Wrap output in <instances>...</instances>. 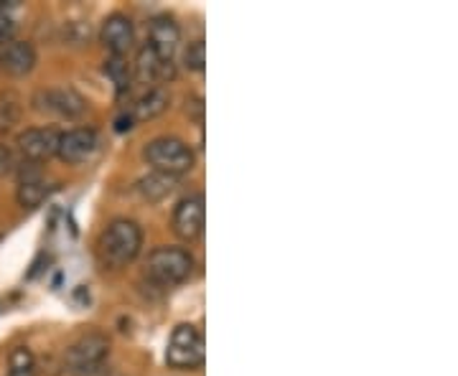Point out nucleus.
Instances as JSON below:
<instances>
[{"instance_id": "20e7f679", "label": "nucleus", "mask_w": 458, "mask_h": 376, "mask_svg": "<svg viewBox=\"0 0 458 376\" xmlns=\"http://www.w3.org/2000/svg\"><path fill=\"white\" fill-rule=\"evenodd\" d=\"M165 361L171 369H181V372H194L204 363V336L199 333L197 326L181 323L174 328L165 348Z\"/></svg>"}, {"instance_id": "6e6552de", "label": "nucleus", "mask_w": 458, "mask_h": 376, "mask_svg": "<svg viewBox=\"0 0 458 376\" xmlns=\"http://www.w3.org/2000/svg\"><path fill=\"white\" fill-rule=\"evenodd\" d=\"M59 135L62 132H56L54 128H31V130L18 135V150L23 153V158L29 163L49 161L51 155H56Z\"/></svg>"}, {"instance_id": "6ab92c4d", "label": "nucleus", "mask_w": 458, "mask_h": 376, "mask_svg": "<svg viewBox=\"0 0 458 376\" xmlns=\"http://www.w3.org/2000/svg\"><path fill=\"white\" fill-rule=\"evenodd\" d=\"M21 122V104L13 97L0 99V132H8Z\"/></svg>"}, {"instance_id": "1a4fd4ad", "label": "nucleus", "mask_w": 458, "mask_h": 376, "mask_svg": "<svg viewBox=\"0 0 458 376\" xmlns=\"http://www.w3.org/2000/svg\"><path fill=\"white\" fill-rule=\"evenodd\" d=\"M181 44L179 23L171 16L153 18L150 29H148V46L156 51L165 62H174V54Z\"/></svg>"}, {"instance_id": "f257e3e1", "label": "nucleus", "mask_w": 458, "mask_h": 376, "mask_svg": "<svg viewBox=\"0 0 458 376\" xmlns=\"http://www.w3.org/2000/svg\"><path fill=\"white\" fill-rule=\"evenodd\" d=\"M99 260L107 267L120 270L128 267L143 246V231L132 219H114L107 230L99 234Z\"/></svg>"}, {"instance_id": "9d476101", "label": "nucleus", "mask_w": 458, "mask_h": 376, "mask_svg": "<svg viewBox=\"0 0 458 376\" xmlns=\"http://www.w3.org/2000/svg\"><path fill=\"white\" fill-rule=\"evenodd\" d=\"M99 38L107 49L113 51V56H125L132 49L135 41V31H132V21L123 13H113L105 18Z\"/></svg>"}, {"instance_id": "f03ea898", "label": "nucleus", "mask_w": 458, "mask_h": 376, "mask_svg": "<svg viewBox=\"0 0 458 376\" xmlns=\"http://www.w3.org/2000/svg\"><path fill=\"white\" fill-rule=\"evenodd\" d=\"M194 255L183 246H158L148 257V278L161 288H174L191 278Z\"/></svg>"}, {"instance_id": "9b49d317", "label": "nucleus", "mask_w": 458, "mask_h": 376, "mask_svg": "<svg viewBox=\"0 0 458 376\" xmlns=\"http://www.w3.org/2000/svg\"><path fill=\"white\" fill-rule=\"evenodd\" d=\"M135 71H138V79L148 84L156 82H165V79H174V62H165L161 59L156 51L150 46H143L138 51V64H135Z\"/></svg>"}, {"instance_id": "423d86ee", "label": "nucleus", "mask_w": 458, "mask_h": 376, "mask_svg": "<svg viewBox=\"0 0 458 376\" xmlns=\"http://www.w3.org/2000/svg\"><path fill=\"white\" fill-rule=\"evenodd\" d=\"M99 147L98 132L89 128H77V130L62 132L59 135V146H56V155L69 165L87 163Z\"/></svg>"}, {"instance_id": "f3484780", "label": "nucleus", "mask_w": 458, "mask_h": 376, "mask_svg": "<svg viewBox=\"0 0 458 376\" xmlns=\"http://www.w3.org/2000/svg\"><path fill=\"white\" fill-rule=\"evenodd\" d=\"M105 74L117 84V89L120 92H125L128 87H131V66L125 62V56H110L107 62H105Z\"/></svg>"}, {"instance_id": "a211bd4d", "label": "nucleus", "mask_w": 458, "mask_h": 376, "mask_svg": "<svg viewBox=\"0 0 458 376\" xmlns=\"http://www.w3.org/2000/svg\"><path fill=\"white\" fill-rule=\"evenodd\" d=\"M8 376H36V361L26 346H18L11 354V372Z\"/></svg>"}, {"instance_id": "f8f14e48", "label": "nucleus", "mask_w": 458, "mask_h": 376, "mask_svg": "<svg viewBox=\"0 0 458 376\" xmlns=\"http://www.w3.org/2000/svg\"><path fill=\"white\" fill-rule=\"evenodd\" d=\"M0 66L13 77H26V74H31L33 66H36V49L29 41H11L3 51Z\"/></svg>"}, {"instance_id": "5701e85b", "label": "nucleus", "mask_w": 458, "mask_h": 376, "mask_svg": "<svg viewBox=\"0 0 458 376\" xmlns=\"http://www.w3.org/2000/svg\"><path fill=\"white\" fill-rule=\"evenodd\" d=\"M8 44H11V38H3V36H0V59H3V51H5Z\"/></svg>"}, {"instance_id": "4468645a", "label": "nucleus", "mask_w": 458, "mask_h": 376, "mask_svg": "<svg viewBox=\"0 0 458 376\" xmlns=\"http://www.w3.org/2000/svg\"><path fill=\"white\" fill-rule=\"evenodd\" d=\"M47 194H49L47 180L33 171V173L21 179V186H18V204H21L23 209H33V206H38V204L47 198Z\"/></svg>"}, {"instance_id": "aec40b11", "label": "nucleus", "mask_w": 458, "mask_h": 376, "mask_svg": "<svg viewBox=\"0 0 458 376\" xmlns=\"http://www.w3.org/2000/svg\"><path fill=\"white\" fill-rule=\"evenodd\" d=\"M183 62H186V69H191V71H204V64H207V46H204L201 38H197L194 44H189V49L183 54Z\"/></svg>"}, {"instance_id": "0eeeda50", "label": "nucleus", "mask_w": 458, "mask_h": 376, "mask_svg": "<svg viewBox=\"0 0 458 376\" xmlns=\"http://www.w3.org/2000/svg\"><path fill=\"white\" fill-rule=\"evenodd\" d=\"M174 231L183 242H197L199 237L204 234V196L201 194L183 198L176 206Z\"/></svg>"}, {"instance_id": "39448f33", "label": "nucleus", "mask_w": 458, "mask_h": 376, "mask_svg": "<svg viewBox=\"0 0 458 376\" xmlns=\"http://www.w3.org/2000/svg\"><path fill=\"white\" fill-rule=\"evenodd\" d=\"M107 354H110L107 338L99 333H89L66 351V363L74 374L92 376L95 372H102Z\"/></svg>"}, {"instance_id": "412c9836", "label": "nucleus", "mask_w": 458, "mask_h": 376, "mask_svg": "<svg viewBox=\"0 0 458 376\" xmlns=\"http://www.w3.org/2000/svg\"><path fill=\"white\" fill-rule=\"evenodd\" d=\"M189 113H194V117L201 122V117H204V99L201 97L186 99V115H189Z\"/></svg>"}, {"instance_id": "7ed1b4c3", "label": "nucleus", "mask_w": 458, "mask_h": 376, "mask_svg": "<svg viewBox=\"0 0 458 376\" xmlns=\"http://www.w3.org/2000/svg\"><path fill=\"white\" fill-rule=\"evenodd\" d=\"M143 158L148 161V165H153L156 173H165V176H174V179L189 173L197 163L194 150L179 138H156V140H150L146 150H143Z\"/></svg>"}, {"instance_id": "2eb2a0df", "label": "nucleus", "mask_w": 458, "mask_h": 376, "mask_svg": "<svg viewBox=\"0 0 458 376\" xmlns=\"http://www.w3.org/2000/svg\"><path fill=\"white\" fill-rule=\"evenodd\" d=\"M168 107V95L164 89L153 87L148 89L143 97L135 102V110H132V120H153L158 117Z\"/></svg>"}, {"instance_id": "dca6fc26", "label": "nucleus", "mask_w": 458, "mask_h": 376, "mask_svg": "<svg viewBox=\"0 0 458 376\" xmlns=\"http://www.w3.org/2000/svg\"><path fill=\"white\" fill-rule=\"evenodd\" d=\"M174 188V176H165V173H150L148 179L140 180V194L148 198V201H158L171 194Z\"/></svg>"}, {"instance_id": "ddd939ff", "label": "nucleus", "mask_w": 458, "mask_h": 376, "mask_svg": "<svg viewBox=\"0 0 458 376\" xmlns=\"http://www.w3.org/2000/svg\"><path fill=\"white\" fill-rule=\"evenodd\" d=\"M44 104L41 110H49V113H56L62 117H74L84 113V102L80 95H74L72 89H49L41 95Z\"/></svg>"}, {"instance_id": "b1692460", "label": "nucleus", "mask_w": 458, "mask_h": 376, "mask_svg": "<svg viewBox=\"0 0 458 376\" xmlns=\"http://www.w3.org/2000/svg\"><path fill=\"white\" fill-rule=\"evenodd\" d=\"M8 11V3L5 0H0V13H5Z\"/></svg>"}, {"instance_id": "4be33fe9", "label": "nucleus", "mask_w": 458, "mask_h": 376, "mask_svg": "<svg viewBox=\"0 0 458 376\" xmlns=\"http://www.w3.org/2000/svg\"><path fill=\"white\" fill-rule=\"evenodd\" d=\"M13 168V155H11V150L5 146H0V176L3 173H8Z\"/></svg>"}]
</instances>
